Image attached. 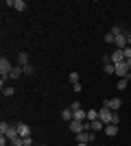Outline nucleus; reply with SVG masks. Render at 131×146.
<instances>
[{
	"label": "nucleus",
	"instance_id": "39448f33",
	"mask_svg": "<svg viewBox=\"0 0 131 146\" xmlns=\"http://www.w3.org/2000/svg\"><path fill=\"white\" fill-rule=\"evenodd\" d=\"M120 105H122V98H107V100H103V107H107V109H112V111H116V109H120Z\"/></svg>",
	"mask_w": 131,
	"mask_h": 146
},
{
	"label": "nucleus",
	"instance_id": "5701e85b",
	"mask_svg": "<svg viewBox=\"0 0 131 146\" xmlns=\"http://www.w3.org/2000/svg\"><path fill=\"white\" fill-rule=\"evenodd\" d=\"M105 42L107 44H116V37H114L112 33H105Z\"/></svg>",
	"mask_w": 131,
	"mask_h": 146
},
{
	"label": "nucleus",
	"instance_id": "9d476101",
	"mask_svg": "<svg viewBox=\"0 0 131 146\" xmlns=\"http://www.w3.org/2000/svg\"><path fill=\"white\" fill-rule=\"evenodd\" d=\"M22 74H24V68H22V66H13V70H11L9 76H11V79H20Z\"/></svg>",
	"mask_w": 131,
	"mask_h": 146
},
{
	"label": "nucleus",
	"instance_id": "c85d7f7f",
	"mask_svg": "<svg viewBox=\"0 0 131 146\" xmlns=\"http://www.w3.org/2000/svg\"><path fill=\"white\" fill-rule=\"evenodd\" d=\"M127 46L131 48V33H127Z\"/></svg>",
	"mask_w": 131,
	"mask_h": 146
},
{
	"label": "nucleus",
	"instance_id": "4468645a",
	"mask_svg": "<svg viewBox=\"0 0 131 146\" xmlns=\"http://www.w3.org/2000/svg\"><path fill=\"white\" fill-rule=\"evenodd\" d=\"M92 131H94V133H96V131H105V124H103L100 120H94L92 122Z\"/></svg>",
	"mask_w": 131,
	"mask_h": 146
},
{
	"label": "nucleus",
	"instance_id": "f3484780",
	"mask_svg": "<svg viewBox=\"0 0 131 146\" xmlns=\"http://www.w3.org/2000/svg\"><path fill=\"white\" fill-rule=\"evenodd\" d=\"M94 120H98V111L90 109V111H87V122H94Z\"/></svg>",
	"mask_w": 131,
	"mask_h": 146
},
{
	"label": "nucleus",
	"instance_id": "aec40b11",
	"mask_svg": "<svg viewBox=\"0 0 131 146\" xmlns=\"http://www.w3.org/2000/svg\"><path fill=\"white\" fill-rule=\"evenodd\" d=\"M2 94H5V96L9 98V96H13V94H15V90H13V87H9V85H7L5 90H2Z\"/></svg>",
	"mask_w": 131,
	"mask_h": 146
},
{
	"label": "nucleus",
	"instance_id": "7c9ffc66",
	"mask_svg": "<svg viewBox=\"0 0 131 146\" xmlns=\"http://www.w3.org/2000/svg\"><path fill=\"white\" fill-rule=\"evenodd\" d=\"M37 146H46V144H37Z\"/></svg>",
	"mask_w": 131,
	"mask_h": 146
},
{
	"label": "nucleus",
	"instance_id": "9b49d317",
	"mask_svg": "<svg viewBox=\"0 0 131 146\" xmlns=\"http://www.w3.org/2000/svg\"><path fill=\"white\" fill-rule=\"evenodd\" d=\"M105 133L109 137H114V135L118 133V124H105Z\"/></svg>",
	"mask_w": 131,
	"mask_h": 146
},
{
	"label": "nucleus",
	"instance_id": "f03ea898",
	"mask_svg": "<svg viewBox=\"0 0 131 146\" xmlns=\"http://www.w3.org/2000/svg\"><path fill=\"white\" fill-rule=\"evenodd\" d=\"M116 74H118L120 79H131V70H129V66H127V61L116 63Z\"/></svg>",
	"mask_w": 131,
	"mask_h": 146
},
{
	"label": "nucleus",
	"instance_id": "f8f14e48",
	"mask_svg": "<svg viewBox=\"0 0 131 146\" xmlns=\"http://www.w3.org/2000/svg\"><path fill=\"white\" fill-rule=\"evenodd\" d=\"M103 70H105V74H116V66H114L112 61H105V63H103Z\"/></svg>",
	"mask_w": 131,
	"mask_h": 146
},
{
	"label": "nucleus",
	"instance_id": "1a4fd4ad",
	"mask_svg": "<svg viewBox=\"0 0 131 146\" xmlns=\"http://www.w3.org/2000/svg\"><path fill=\"white\" fill-rule=\"evenodd\" d=\"M72 120H76V122H87V111L76 109V111H74V118H72Z\"/></svg>",
	"mask_w": 131,
	"mask_h": 146
},
{
	"label": "nucleus",
	"instance_id": "6ab92c4d",
	"mask_svg": "<svg viewBox=\"0 0 131 146\" xmlns=\"http://www.w3.org/2000/svg\"><path fill=\"white\" fill-rule=\"evenodd\" d=\"M68 79H70V83L74 85V83H79V79H81V76H79L76 72H70V74H68Z\"/></svg>",
	"mask_w": 131,
	"mask_h": 146
},
{
	"label": "nucleus",
	"instance_id": "a878e982",
	"mask_svg": "<svg viewBox=\"0 0 131 146\" xmlns=\"http://www.w3.org/2000/svg\"><path fill=\"white\" fill-rule=\"evenodd\" d=\"M122 52H125V59H127V61H129V59H131V48H129V46H127V48H125V50H122Z\"/></svg>",
	"mask_w": 131,
	"mask_h": 146
},
{
	"label": "nucleus",
	"instance_id": "ddd939ff",
	"mask_svg": "<svg viewBox=\"0 0 131 146\" xmlns=\"http://www.w3.org/2000/svg\"><path fill=\"white\" fill-rule=\"evenodd\" d=\"M61 118H63V120H68V122H72V118H74V111L68 107V109H63V111H61Z\"/></svg>",
	"mask_w": 131,
	"mask_h": 146
},
{
	"label": "nucleus",
	"instance_id": "a211bd4d",
	"mask_svg": "<svg viewBox=\"0 0 131 146\" xmlns=\"http://www.w3.org/2000/svg\"><path fill=\"white\" fill-rule=\"evenodd\" d=\"M109 33H112V35L116 37V35H120V33H125V29H122L120 24H116V26H112V31H109Z\"/></svg>",
	"mask_w": 131,
	"mask_h": 146
},
{
	"label": "nucleus",
	"instance_id": "c756f323",
	"mask_svg": "<svg viewBox=\"0 0 131 146\" xmlns=\"http://www.w3.org/2000/svg\"><path fill=\"white\" fill-rule=\"evenodd\" d=\"M76 146H90V144H83V142H79V144H76Z\"/></svg>",
	"mask_w": 131,
	"mask_h": 146
},
{
	"label": "nucleus",
	"instance_id": "6e6552de",
	"mask_svg": "<svg viewBox=\"0 0 131 146\" xmlns=\"http://www.w3.org/2000/svg\"><path fill=\"white\" fill-rule=\"evenodd\" d=\"M68 129L72 131V133H76V135H79V133H83V131H85V124H83V122H76V120H72Z\"/></svg>",
	"mask_w": 131,
	"mask_h": 146
},
{
	"label": "nucleus",
	"instance_id": "cd10ccee",
	"mask_svg": "<svg viewBox=\"0 0 131 146\" xmlns=\"http://www.w3.org/2000/svg\"><path fill=\"white\" fill-rule=\"evenodd\" d=\"M72 87H74V92H81V90H83V85H81V83H74Z\"/></svg>",
	"mask_w": 131,
	"mask_h": 146
},
{
	"label": "nucleus",
	"instance_id": "7ed1b4c3",
	"mask_svg": "<svg viewBox=\"0 0 131 146\" xmlns=\"http://www.w3.org/2000/svg\"><path fill=\"white\" fill-rule=\"evenodd\" d=\"M96 140V133L94 131H83V133L76 135V142H83V144H92Z\"/></svg>",
	"mask_w": 131,
	"mask_h": 146
},
{
	"label": "nucleus",
	"instance_id": "2eb2a0df",
	"mask_svg": "<svg viewBox=\"0 0 131 146\" xmlns=\"http://www.w3.org/2000/svg\"><path fill=\"white\" fill-rule=\"evenodd\" d=\"M18 61H20V66H22V68L29 66V55H26V52H20V55H18Z\"/></svg>",
	"mask_w": 131,
	"mask_h": 146
},
{
	"label": "nucleus",
	"instance_id": "0eeeda50",
	"mask_svg": "<svg viewBox=\"0 0 131 146\" xmlns=\"http://www.w3.org/2000/svg\"><path fill=\"white\" fill-rule=\"evenodd\" d=\"M109 59H112L114 66H116V63H122V61H127V59H125V52H122V50H118V48L112 52V57H109Z\"/></svg>",
	"mask_w": 131,
	"mask_h": 146
},
{
	"label": "nucleus",
	"instance_id": "423d86ee",
	"mask_svg": "<svg viewBox=\"0 0 131 146\" xmlns=\"http://www.w3.org/2000/svg\"><path fill=\"white\" fill-rule=\"evenodd\" d=\"M15 127H18V133H20V137H31V131H33V129L29 127V124L20 122V124H15Z\"/></svg>",
	"mask_w": 131,
	"mask_h": 146
},
{
	"label": "nucleus",
	"instance_id": "4be33fe9",
	"mask_svg": "<svg viewBox=\"0 0 131 146\" xmlns=\"http://www.w3.org/2000/svg\"><path fill=\"white\" fill-rule=\"evenodd\" d=\"M33 72H35V68H33L31 63H29V66H24V74H26V76H31Z\"/></svg>",
	"mask_w": 131,
	"mask_h": 146
},
{
	"label": "nucleus",
	"instance_id": "20e7f679",
	"mask_svg": "<svg viewBox=\"0 0 131 146\" xmlns=\"http://www.w3.org/2000/svg\"><path fill=\"white\" fill-rule=\"evenodd\" d=\"M11 70H13L11 61L7 59V57H2V59H0V76H9V74H11Z\"/></svg>",
	"mask_w": 131,
	"mask_h": 146
},
{
	"label": "nucleus",
	"instance_id": "393cba45",
	"mask_svg": "<svg viewBox=\"0 0 131 146\" xmlns=\"http://www.w3.org/2000/svg\"><path fill=\"white\" fill-rule=\"evenodd\" d=\"M9 79H11V76H0V87H2V90H5V85H7Z\"/></svg>",
	"mask_w": 131,
	"mask_h": 146
},
{
	"label": "nucleus",
	"instance_id": "b1692460",
	"mask_svg": "<svg viewBox=\"0 0 131 146\" xmlns=\"http://www.w3.org/2000/svg\"><path fill=\"white\" fill-rule=\"evenodd\" d=\"M22 144L24 146H33V137H22Z\"/></svg>",
	"mask_w": 131,
	"mask_h": 146
},
{
	"label": "nucleus",
	"instance_id": "412c9836",
	"mask_svg": "<svg viewBox=\"0 0 131 146\" xmlns=\"http://www.w3.org/2000/svg\"><path fill=\"white\" fill-rule=\"evenodd\" d=\"M127 83H129V79H120V81H118V85H116V87H118V90L122 92V90L127 87Z\"/></svg>",
	"mask_w": 131,
	"mask_h": 146
},
{
	"label": "nucleus",
	"instance_id": "f257e3e1",
	"mask_svg": "<svg viewBox=\"0 0 131 146\" xmlns=\"http://www.w3.org/2000/svg\"><path fill=\"white\" fill-rule=\"evenodd\" d=\"M0 135H7L9 137V142H13L15 137H20V133H18V127H13V124H9V122H0Z\"/></svg>",
	"mask_w": 131,
	"mask_h": 146
},
{
	"label": "nucleus",
	"instance_id": "dca6fc26",
	"mask_svg": "<svg viewBox=\"0 0 131 146\" xmlns=\"http://www.w3.org/2000/svg\"><path fill=\"white\" fill-rule=\"evenodd\" d=\"M13 9H18V11H26V2H24V0H15Z\"/></svg>",
	"mask_w": 131,
	"mask_h": 146
},
{
	"label": "nucleus",
	"instance_id": "bb28decb",
	"mask_svg": "<svg viewBox=\"0 0 131 146\" xmlns=\"http://www.w3.org/2000/svg\"><path fill=\"white\" fill-rule=\"evenodd\" d=\"M70 109H72V111H76V109H81V103H79V100H74V103H72V107H70Z\"/></svg>",
	"mask_w": 131,
	"mask_h": 146
}]
</instances>
